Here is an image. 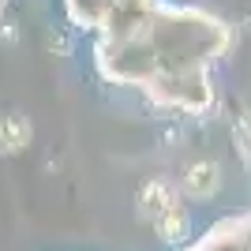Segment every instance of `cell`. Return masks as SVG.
I'll return each instance as SVG.
<instances>
[{"label":"cell","instance_id":"obj_1","mask_svg":"<svg viewBox=\"0 0 251 251\" xmlns=\"http://www.w3.org/2000/svg\"><path fill=\"white\" fill-rule=\"evenodd\" d=\"M68 8L79 26H90L98 30V38H105V34L124 30L143 11H150L154 0H68Z\"/></svg>","mask_w":251,"mask_h":251}]
</instances>
